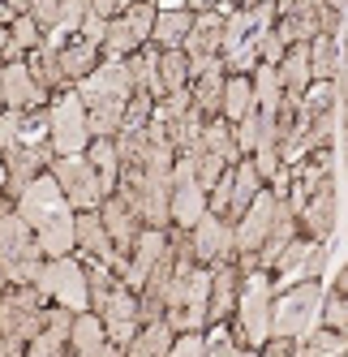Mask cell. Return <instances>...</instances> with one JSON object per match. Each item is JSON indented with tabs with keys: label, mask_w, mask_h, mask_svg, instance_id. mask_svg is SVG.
<instances>
[{
	"label": "cell",
	"mask_w": 348,
	"mask_h": 357,
	"mask_svg": "<svg viewBox=\"0 0 348 357\" xmlns=\"http://www.w3.org/2000/svg\"><path fill=\"white\" fill-rule=\"evenodd\" d=\"M207 353H245V349H237V340L228 336V331H215V336L207 340Z\"/></svg>",
	"instance_id": "c3c4849f"
},
{
	"label": "cell",
	"mask_w": 348,
	"mask_h": 357,
	"mask_svg": "<svg viewBox=\"0 0 348 357\" xmlns=\"http://www.w3.org/2000/svg\"><path fill=\"white\" fill-rule=\"evenodd\" d=\"M344 176H348V104H344Z\"/></svg>",
	"instance_id": "f5cc1de1"
},
{
	"label": "cell",
	"mask_w": 348,
	"mask_h": 357,
	"mask_svg": "<svg viewBox=\"0 0 348 357\" xmlns=\"http://www.w3.org/2000/svg\"><path fill=\"white\" fill-rule=\"evenodd\" d=\"M340 104V91H335V82H310L306 86V95H301V108H306V116H314V112H327V108H335Z\"/></svg>",
	"instance_id": "ab89813d"
},
{
	"label": "cell",
	"mask_w": 348,
	"mask_h": 357,
	"mask_svg": "<svg viewBox=\"0 0 348 357\" xmlns=\"http://www.w3.org/2000/svg\"><path fill=\"white\" fill-rule=\"evenodd\" d=\"M237 289H241V271H237V263H219V267H211L207 323H223V319L237 310Z\"/></svg>",
	"instance_id": "603a6c76"
},
{
	"label": "cell",
	"mask_w": 348,
	"mask_h": 357,
	"mask_svg": "<svg viewBox=\"0 0 348 357\" xmlns=\"http://www.w3.org/2000/svg\"><path fill=\"white\" fill-rule=\"evenodd\" d=\"M39 39H43V35H39V26H35V17H31V13H17V17H13V31H9V43H5V52H0V61H5V65H9V61H22Z\"/></svg>",
	"instance_id": "74e56055"
},
{
	"label": "cell",
	"mask_w": 348,
	"mask_h": 357,
	"mask_svg": "<svg viewBox=\"0 0 348 357\" xmlns=\"http://www.w3.org/2000/svg\"><path fill=\"white\" fill-rule=\"evenodd\" d=\"M245 284L237 289V340L245 349H262L271 336V301H276V284L271 271H245Z\"/></svg>",
	"instance_id": "277c9868"
},
{
	"label": "cell",
	"mask_w": 348,
	"mask_h": 357,
	"mask_svg": "<svg viewBox=\"0 0 348 357\" xmlns=\"http://www.w3.org/2000/svg\"><path fill=\"white\" fill-rule=\"evenodd\" d=\"M78 82H82L78 95H82V108L90 121V138H116L120 125H125L129 95H134V78H129L125 61L104 56V65H95Z\"/></svg>",
	"instance_id": "7a4b0ae2"
},
{
	"label": "cell",
	"mask_w": 348,
	"mask_h": 357,
	"mask_svg": "<svg viewBox=\"0 0 348 357\" xmlns=\"http://www.w3.org/2000/svg\"><path fill=\"white\" fill-rule=\"evenodd\" d=\"M172 323L168 319H151V323H138V331H134V340L125 344V353H134V357H159V353H172Z\"/></svg>",
	"instance_id": "f1b7e54d"
},
{
	"label": "cell",
	"mask_w": 348,
	"mask_h": 357,
	"mask_svg": "<svg viewBox=\"0 0 348 357\" xmlns=\"http://www.w3.org/2000/svg\"><path fill=\"white\" fill-rule=\"evenodd\" d=\"M99 65V43H90V39H69V43H61V69H65V78L73 82V78H86V73Z\"/></svg>",
	"instance_id": "1f68e13d"
},
{
	"label": "cell",
	"mask_w": 348,
	"mask_h": 357,
	"mask_svg": "<svg viewBox=\"0 0 348 357\" xmlns=\"http://www.w3.org/2000/svg\"><path fill=\"white\" fill-rule=\"evenodd\" d=\"M5 43H9V31H5V26H0V52H5Z\"/></svg>",
	"instance_id": "9f6ffc18"
},
{
	"label": "cell",
	"mask_w": 348,
	"mask_h": 357,
	"mask_svg": "<svg viewBox=\"0 0 348 357\" xmlns=\"http://www.w3.org/2000/svg\"><path fill=\"white\" fill-rule=\"evenodd\" d=\"M13 207L22 211V220L35 228V237L43 245V259H56V254L73 250V207H69L65 190L56 185V176L47 168L13 198Z\"/></svg>",
	"instance_id": "6da1fadb"
},
{
	"label": "cell",
	"mask_w": 348,
	"mask_h": 357,
	"mask_svg": "<svg viewBox=\"0 0 348 357\" xmlns=\"http://www.w3.org/2000/svg\"><path fill=\"white\" fill-rule=\"evenodd\" d=\"M104 26H108V17H99L95 9H86V17H82V39H90V43H104Z\"/></svg>",
	"instance_id": "bcb514c9"
},
{
	"label": "cell",
	"mask_w": 348,
	"mask_h": 357,
	"mask_svg": "<svg viewBox=\"0 0 348 357\" xmlns=\"http://www.w3.org/2000/svg\"><path fill=\"white\" fill-rule=\"evenodd\" d=\"M52 155H56L52 142H39V146L17 142V146H9V151H0V164H5V194L17 198L47 164H52Z\"/></svg>",
	"instance_id": "4fadbf2b"
},
{
	"label": "cell",
	"mask_w": 348,
	"mask_h": 357,
	"mask_svg": "<svg viewBox=\"0 0 348 357\" xmlns=\"http://www.w3.org/2000/svg\"><path fill=\"white\" fill-rule=\"evenodd\" d=\"M232 190H228V224H237L241 220V211L254 202V194L262 190V172H258V164L254 160H237L232 168Z\"/></svg>",
	"instance_id": "484cf974"
},
{
	"label": "cell",
	"mask_w": 348,
	"mask_h": 357,
	"mask_svg": "<svg viewBox=\"0 0 348 357\" xmlns=\"http://www.w3.org/2000/svg\"><path fill=\"white\" fill-rule=\"evenodd\" d=\"M5 5L13 9V17H17V13H31V0H5Z\"/></svg>",
	"instance_id": "816d5d0a"
},
{
	"label": "cell",
	"mask_w": 348,
	"mask_h": 357,
	"mask_svg": "<svg viewBox=\"0 0 348 357\" xmlns=\"http://www.w3.org/2000/svg\"><path fill=\"white\" fill-rule=\"evenodd\" d=\"M43 310L47 305H43V293L35 284H13V289L0 293V331H5L13 344L26 349L31 336L43 327Z\"/></svg>",
	"instance_id": "9c48e42d"
},
{
	"label": "cell",
	"mask_w": 348,
	"mask_h": 357,
	"mask_svg": "<svg viewBox=\"0 0 348 357\" xmlns=\"http://www.w3.org/2000/svg\"><path fill=\"white\" fill-rule=\"evenodd\" d=\"M189 56H185V47H172V52H159V99L172 95V91H181L189 86Z\"/></svg>",
	"instance_id": "e575fe53"
},
{
	"label": "cell",
	"mask_w": 348,
	"mask_h": 357,
	"mask_svg": "<svg viewBox=\"0 0 348 357\" xmlns=\"http://www.w3.org/2000/svg\"><path fill=\"white\" fill-rule=\"evenodd\" d=\"M95 314H104V331H108V340L125 349L134 340V331H138V293L125 284V280H116V284L108 289L104 305H99Z\"/></svg>",
	"instance_id": "5bb4252c"
},
{
	"label": "cell",
	"mask_w": 348,
	"mask_h": 357,
	"mask_svg": "<svg viewBox=\"0 0 348 357\" xmlns=\"http://www.w3.org/2000/svg\"><path fill=\"white\" fill-rule=\"evenodd\" d=\"M296 353H306V357H327V353H348V336L344 331H335V327H314V331H306L301 340H296Z\"/></svg>",
	"instance_id": "8d00e7d4"
},
{
	"label": "cell",
	"mask_w": 348,
	"mask_h": 357,
	"mask_svg": "<svg viewBox=\"0 0 348 357\" xmlns=\"http://www.w3.org/2000/svg\"><path fill=\"white\" fill-rule=\"evenodd\" d=\"M47 121H52V151L56 155H82L90 146V121L82 108L78 91H61L47 108Z\"/></svg>",
	"instance_id": "30bf717a"
},
{
	"label": "cell",
	"mask_w": 348,
	"mask_h": 357,
	"mask_svg": "<svg viewBox=\"0 0 348 357\" xmlns=\"http://www.w3.org/2000/svg\"><path fill=\"white\" fill-rule=\"evenodd\" d=\"M318 310H322V284L318 280H296L271 301V336H306Z\"/></svg>",
	"instance_id": "52a82bcc"
},
{
	"label": "cell",
	"mask_w": 348,
	"mask_h": 357,
	"mask_svg": "<svg viewBox=\"0 0 348 357\" xmlns=\"http://www.w3.org/2000/svg\"><path fill=\"white\" fill-rule=\"evenodd\" d=\"M69 349H73V353H82V357H99V353H125L120 344H112V340H108L104 319L90 314V310H78V314H73V327H69Z\"/></svg>",
	"instance_id": "cb8c5ba5"
},
{
	"label": "cell",
	"mask_w": 348,
	"mask_h": 357,
	"mask_svg": "<svg viewBox=\"0 0 348 357\" xmlns=\"http://www.w3.org/2000/svg\"><path fill=\"white\" fill-rule=\"evenodd\" d=\"M203 211H207V190L198 185L189 151H177V160H172V224L193 228Z\"/></svg>",
	"instance_id": "7c38bea8"
},
{
	"label": "cell",
	"mask_w": 348,
	"mask_h": 357,
	"mask_svg": "<svg viewBox=\"0 0 348 357\" xmlns=\"http://www.w3.org/2000/svg\"><path fill=\"white\" fill-rule=\"evenodd\" d=\"M232 138H237V146H241V155H245V151H254V138H258V108L232 125Z\"/></svg>",
	"instance_id": "ee69618b"
},
{
	"label": "cell",
	"mask_w": 348,
	"mask_h": 357,
	"mask_svg": "<svg viewBox=\"0 0 348 357\" xmlns=\"http://www.w3.org/2000/svg\"><path fill=\"white\" fill-rule=\"evenodd\" d=\"M331 5H335V9H340V13H344V9H348V0H331Z\"/></svg>",
	"instance_id": "6f0895ef"
},
{
	"label": "cell",
	"mask_w": 348,
	"mask_h": 357,
	"mask_svg": "<svg viewBox=\"0 0 348 357\" xmlns=\"http://www.w3.org/2000/svg\"><path fill=\"white\" fill-rule=\"evenodd\" d=\"M26 69H31V78L43 91H65L69 78H65V69H61V35L39 39L31 52H26Z\"/></svg>",
	"instance_id": "7402d4cb"
},
{
	"label": "cell",
	"mask_w": 348,
	"mask_h": 357,
	"mask_svg": "<svg viewBox=\"0 0 348 357\" xmlns=\"http://www.w3.org/2000/svg\"><path fill=\"white\" fill-rule=\"evenodd\" d=\"M189 5H193L198 13H203V9H211V5H223V0H189Z\"/></svg>",
	"instance_id": "11a10c76"
},
{
	"label": "cell",
	"mask_w": 348,
	"mask_h": 357,
	"mask_svg": "<svg viewBox=\"0 0 348 357\" xmlns=\"http://www.w3.org/2000/svg\"><path fill=\"white\" fill-rule=\"evenodd\" d=\"M271 215H276V190H258L254 202L237 220V254H254L262 245L267 228H271Z\"/></svg>",
	"instance_id": "ac0fdd59"
},
{
	"label": "cell",
	"mask_w": 348,
	"mask_h": 357,
	"mask_svg": "<svg viewBox=\"0 0 348 357\" xmlns=\"http://www.w3.org/2000/svg\"><path fill=\"white\" fill-rule=\"evenodd\" d=\"M47 172L56 176V185L65 190V198H69L73 211H99V202L108 198L104 194V181H99V172H95V164L86 160V151H82V155H52Z\"/></svg>",
	"instance_id": "ba28073f"
},
{
	"label": "cell",
	"mask_w": 348,
	"mask_h": 357,
	"mask_svg": "<svg viewBox=\"0 0 348 357\" xmlns=\"http://www.w3.org/2000/svg\"><path fill=\"white\" fill-rule=\"evenodd\" d=\"M335 69H340V43H335V35L310 39V78L314 82H331Z\"/></svg>",
	"instance_id": "d6a6232c"
},
{
	"label": "cell",
	"mask_w": 348,
	"mask_h": 357,
	"mask_svg": "<svg viewBox=\"0 0 348 357\" xmlns=\"http://www.w3.org/2000/svg\"><path fill=\"white\" fill-rule=\"evenodd\" d=\"M0 95H5V108H43L47 91L31 78V69L22 61L0 65Z\"/></svg>",
	"instance_id": "44dd1931"
},
{
	"label": "cell",
	"mask_w": 348,
	"mask_h": 357,
	"mask_svg": "<svg viewBox=\"0 0 348 357\" xmlns=\"http://www.w3.org/2000/svg\"><path fill=\"white\" fill-rule=\"evenodd\" d=\"M322 323L348 336V293H335V289H331V297L322 301Z\"/></svg>",
	"instance_id": "60d3db41"
},
{
	"label": "cell",
	"mask_w": 348,
	"mask_h": 357,
	"mask_svg": "<svg viewBox=\"0 0 348 357\" xmlns=\"http://www.w3.org/2000/svg\"><path fill=\"white\" fill-rule=\"evenodd\" d=\"M155 5H159V0H155Z\"/></svg>",
	"instance_id": "91938a15"
},
{
	"label": "cell",
	"mask_w": 348,
	"mask_h": 357,
	"mask_svg": "<svg viewBox=\"0 0 348 357\" xmlns=\"http://www.w3.org/2000/svg\"><path fill=\"white\" fill-rule=\"evenodd\" d=\"M335 293H348V263H344V271L335 275Z\"/></svg>",
	"instance_id": "db71d44e"
},
{
	"label": "cell",
	"mask_w": 348,
	"mask_h": 357,
	"mask_svg": "<svg viewBox=\"0 0 348 357\" xmlns=\"http://www.w3.org/2000/svg\"><path fill=\"white\" fill-rule=\"evenodd\" d=\"M172 353H181V357L207 353V336L203 331H177V336H172Z\"/></svg>",
	"instance_id": "f6af8a7d"
},
{
	"label": "cell",
	"mask_w": 348,
	"mask_h": 357,
	"mask_svg": "<svg viewBox=\"0 0 348 357\" xmlns=\"http://www.w3.org/2000/svg\"><path fill=\"white\" fill-rule=\"evenodd\" d=\"M99 220H104L108 237H112V245H116L120 254H129V250H134V241H138V233H142V215H138L116 190H112L104 202H99Z\"/></svg>",
	"instance_id": "e0dca14e"
},
{
	"label": "cell",
	"mask_w": 348,
	"mask_h": 357,
	"mask_svg": "<svg viewBox=\"0 0 348 357\" xmlns=\"http://www.w3.org/2000/svg\"><path fill=\"white\" fill-rule=\"evenodd\" d=\"M39 267H43V245L35 237V228L22 220L17 207L0 198V275L9 284H35Z\"/></svg>",
	"instance_id": "3957f363"
},
{
	"label": "cell",
	"mask_w": 348,
	"mask_h": 357,
	"mask_svg": "<svg viewBox=\"0 0 348 357\" xmlns=\"http://www.w3.org/2000/svg\"><path fill=\"white\" fill-rule=\"evenodd\" d=\"M250 82H254V99H258V108L276 112V108L284 104V82H280V69H276V65L258 61V65H254V73H250Z\"/></svg>",
	"instance_id": "836d02e7"
},
{
	"label": "cell",
	"mask_w": 348,
	"mask_h": 357,
	"mask_svg": "<svg viewBox=\"0 0 348 357\" xmlns=\"http://www.w3.org/2000/svg\"><path fill=\"white\" fill-rule=\"evenodd\" d=\"M86 160L95 164L99 181H104V194H112V190H116V176H120V155H116V142H112V138H95V142L86 146Z\"/></svg>",
	"instance_id": "d590c367"
},
{
	"label": "cell",
	"mask_w": 348,
	"mask_h": 357,
	"mask_svg": "<svg viewBox=\"0 0 348 357\" xmlns=\"http://www.w3.org/2000/svg\"><path fill=\"white\" fill-rule=\"evenodd\" d=\"M296 228L310 241H331V233H335V176H322L314 185L306 207L296 211Z\"/></svg>",
	"instance_id": "9a60e30c"
},
{
	"label": "cell",
	"mask_w": 348,
	"mask_h": 357,
	"mask_svg": "<svg viewBox=\"0 0 348 357\" xmlns=\"http://www.w3.org/2000/svg\"><path fill=\"white\" fill-rule=\"evenodd\" d=\"M258 108V99H254V82H250V73H232L228 82H223V108L219 116L223 121H241V116H250Z\"/></svg>",
	"instance_id": "f546056e"
},
{
	"label": "cell",
	"mask_w": 348,
	"mask_h": 357,
	"mask_svg": "<svg viewBox=\"0 0 348 357\" xmlns=\"http://www.w3.org/2000/svg\"><path fill=\"white\" fill-rule=\"evenodd\" d=\"M0 104H5V95H0Z\"/></svg>",
	"instance_id": "680465c9"
},
{
	"label": "cell",
	"mask_w": 348,
	"mask_h": 357,
	"mask_svg": "<svg viewBox=\"0 0 348 357\" xmlns=\"http://www.w3.org/2000/svg\"><path fill=\"white\" fill-rule=\"evenodd\" d=\"M69 314H73L69 305H52V310H43V327L31 336V349L26 353H35V357H56V353H65L69 349V327H73Z\"/></svg>",
	"instance_id": "d4e9b609"
},
{
	"label": "cell",
	"mask_w": 348,
	"mask_h": 357,
	"mask_svg": "<svg viewBox=\"0 0 348 357\" xmlns=\"http://www.w3.org/2000/svg\"><path fill=\"white\" fill-rule=\"evenodd\" d=\"M280 82H284V95H292V99H301L306 95V86L314 82L310 78V43H288V52L280 56Z\"/></svg>",
	"instance_id": "83f0119b"
},
{
	"label": "cell",
	"mask_w": 348,
	"mask_h": 357,
	"mask_svg": "<svg viewBox=\"0 0 348 357\" xmlns=\"http://www.w3.org/2000/svg\"><path fill=\"white\" fill-rule=\"evenodd\" d=\"M193 26V9H159L155 13V31H151V43L159 52H172V47H185V35Z\"/></svg>",
	"instance_id": "4316f807"
},
{
	"label": "cell",
	"mask_w": 348,
	"mask_h": 357,
	"mask_svg": "<svg viewBox=\"0 0 348 357\" xmlns=\"http://www.w3.org/2000/svg\"><path fill=\"white\" fill-rule=\"evenodd\" d=\"M90 9V0H31V17L35 26L47 35H65V31H78L82 17Z\"/></svg>",
	"instance_id": "d6986e66"
},
{
	"label": "cell",
	"mask_w": 348,
	"mask_h": 357,
	"mask_svg": "<svg viewBox=\"0 0 348 357\" xmlns=\"http://www.w3.org/2000/svg\"><path fill=\"white\" fill-rule=\"evenodd\" d=\"M223 22H228V13L219 9H203L193 13V26L185 35V56H189V73L203 69L211 56H219V43H223Z\"/></svg>",
	"instance_id": "2e32d148"
},
{
	"label": "cell",
	"mask_w": 348,
	"mask_h": 357,
	"mask_svg": "<svg viewBox=\"0 0 348 357\" xmlns=\"http://www.w3.org/2000/svg\"><path fill=\"white\" fill-rule=\"evenodd\" d=\"M125 5H134V0H90V9H95L99 17H116Z\"/></svg>",
	"instance_id": "681fc988"
},
{
	"label": "cell",
	"mask_w": 348,
	"mask_h": 357,
	"mask_svg": "<svg viewBox=\"0 0 348 357\" xmlns=\"http://www.w3.org/2000/svg\"><path fill=\"white\" fill-rule=\"evenodd\" d=\"M203 125H207V116L203 112H198L193 104L185 108V116L177 121V125H168V138H172V146H177V151H189L198 138H203Z\"/></svg>",
	"instance_id": "f35d334b"
},
{
	"label": "cell",
	"mask_w": 348,
	"mask_h": 357,
	"mask_svg": "<svg viewBox=\"0 0 348 357\" xmlns=\"http://www.w3.org/2000/svg\"><path fill=\"white\" fill-rule=\"evenodd\" d=\"M35 289L43 297H52L56 305H69L73 314L90 310V289H86V267L69 254H56V259H43L39 275H35Z\"/></svg>",
	"instance_id": "8992f818"
},
{
	"label": "cell",
	"mask_w": 348,
	"mask_h": 357,
	"mask_svg": "<svg viewBox=\"0 0 348 357\" xmlns=\"http://www.w3.org/2000/svg\"><path fill=\"white\" fill-rule=\"evenodd\" d=\"M17 138H22V108H5L0 112V151L17 146Z\"/></svg>",
	"instance_id": "7bdbcfd3"
},
{
	"label": "cell",
	"mask_w": 348,
	"mask_h": 357,
	"mask_svg": "<svg viewBox=\"0 0 348 357\" xmlns=\"http://www.w3.org/2000/svg\"><path fill=\"white\" fill-rule=\"evenodd\" d=\"M155 13L159 5L155 0H134L125 5L116 17H108L104 26V43H99V52L112 56V61H125L129 52H138L142 43H151V31H155Z\"/></svg>",
	"instance_id": "5b68a950"
},
{
	"label": "cell",
	"mask_w": 348,
	"mask_h": 357,
	"mask_svg": "<svg viewBox=\"0 0 348 357\" xmlns=\"http://www.w3.org/2000/svg\"><path fill=\"white\" fill-rule=\"evenodd\" d=\"M335 43H340V47H348V9L340 13V26H335Z\"/></svg>",
	"instance_id": "f907efd6"
},
{
	"label": "cell",
	"mask_w": 348,
	"mask_h": 357,
	"mask_svg": "<svg viewBox=\"0 0 348 357\" xmlns=\"http://www.w3.org/2000/svg\"><path fill=\"white\" fill-rule=\"evenodd\" d=\"M223 73H228V69H223V61L211 56L203 69H193V78H189V82H193V86H189V99H193V108L203 112L207 121H215L219 108H223V82H228Z\"/></svg>",
	"instance_id": "ffe728a7"
},
{
	"label": "cell",
	"mask_w": 348,
	"mask_h": 357,
	"mask_svg": "<svg viewBox=\"0 0 348 357\" xmlns=\"http://www.w3.org/2000/svg\"><path fill=\"white\" fill-rule=\"evenodd\" d=\"M155 112V95L151 91H134L129 95V108H125V125H146Z\"/></svg>",
	"instance_id": "b9f144b4"
},
{
	"label": "cell",
	"mask_w": 348,
	"mask_h": 357,
	"mask_svg": "<svg viewBox=\"0 0 348 357\" xmlns=\"http://www.w3.org/2000/svg\"><path fill=\"white\" fill-rule=\"evenodd\" d=\"M335 91H340V104H348V47H340V69H335Z\"/></svg>",
	"instance_id": "7dc6e473"
},
{
	"label": "cell",
	"mask_w": 348,
	"mask_h": 357,
	"mask_svg": "<svg viewBox=\"0 0 348 357\" xmlns=\"http://www.w3.org/2000/svg\"><path fill=\"white\" fill-rule=\"evenodd\" d=\"M125 69H129V78H134V91H151L159 99V47L155 43H142L138 52H129Z\"/></svg>",
	"instance_id": "4dcf8cb0"
},
{
	"label": "cell",
	"mask_w": 348,
	"mask_h": 357,
	"mask_svg": "<svg viewBox=\"0 0 348 357\" xmlns=\"http://www.w3.org/2000/svg\"><path fill=\"white\" fill-rule=\"evenodd\" d=\"M189 237H193V259L203 267H219V263L237 259V224L219 220L215 211L198 215V224L189 228Z\"/></svg>",
	"instance_id": "8fae6325"
}]
</instances>
